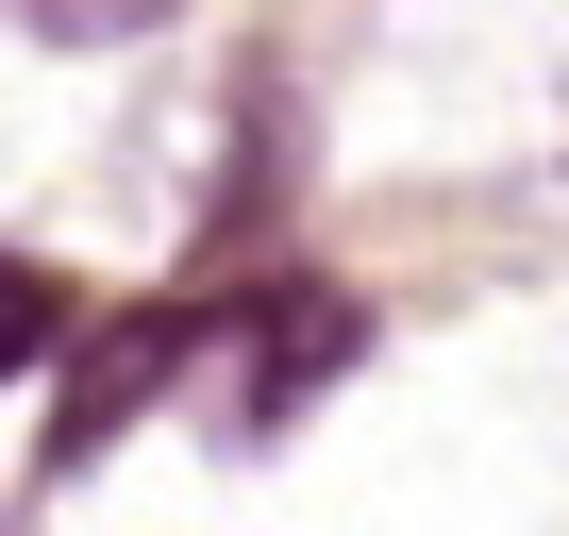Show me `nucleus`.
I'll list each match as a JSON object with an SVG mask.
<instances>
[{
    "instance_id": "1",
    "label": "nucleus",
    "mask_w": 569,
    "mask_h": 536,
    "mask_svg": "<svg viewBox=\"0 0 569 536\" xmlns=\"http://www.w3.org/2000/svg\"><path fill=\"white\" fill-rule=\"evenodd\" d=\"M0 18H18L34 51H134V34L168 18V0H0Z\"/></svg>"
},
{
    "instance_id": "2",
    "label": "nucleus",
    "mask_w": 569,
    "mask_h": 536,
    "mask_svg": "<svg viewBox=\"0 0 569 536\" xmlns=\"http://www.w3.org/2000/svg\"><path fill=\"white\" fill-rule=\"evenodd\" d=\"M51 336H68V286H51L34 251H0V386H18V369H34Z\"/></svg>"
}]
</instances>
